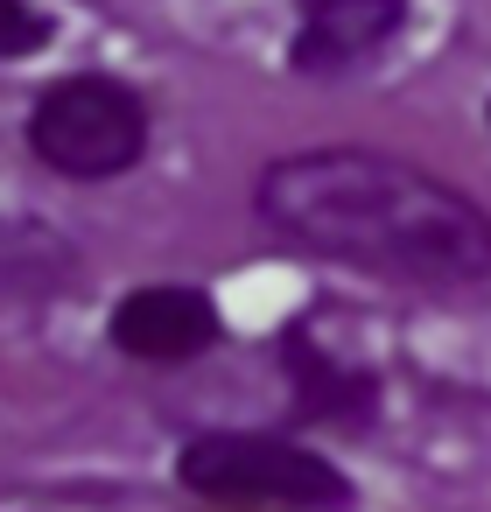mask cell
Returning <instances> with one entry per match:
<instances>
[{
  "label": "cell",
  "instance_id": "1",
  "mask_svg": "<svg viewBox=\"0 0 491 512\" xmlns=\"http://www.w3.org/2000/svg\"><path fill=\"white\" fill-rule=\"evenodd\" d=\"M260 225L372 281L456 295L491 281V211L386 148H295L253 176Z\"/></svg>",
  "mask_w": 491,
  "mask_h": 512
},
{
  "label": "cell",
  "instance_id": "2",
  "mask_svg": "<svg viewBox=\"0 0 491 512\" xmlns=\"http://www.w3.org/2000/svg\"><path fill=\"white\" fill-rule=\"evenodd\" d=\"M176 484L211 505L239 512H351L358 484L302 442L246 435V428H204L176 449Z\"/></svg>",
  "mask_w": 491,
  "mask_h": 512
},
{
  "label": "cell",
  "instance_id": "3",
  "mask_svg": "<svg viewBox=\"0 0 491 512\" xmlns=\"http://www.w3.org/2000/svg\"><path fill=\"white\" fill-rule=\"evenodd\" d=\"M148 99L106 71L57 78L29 106V155L64 183H113L148 155Z\"/></svg>",
  "mask_w": 491,
  "mask_h": 512
},
{
  "label": "cell",
  "instance_id": "4",
  "mask_svg": "<svg viewBox=\"0 0 491 512\" xmlns=\"http://www.w3.org/2000/svg\"><path fill=\"white\" fill-rule=\"evenodd\" d=\"M400 29H407V0H302L295 36H288V71L309 85L351 78Z\"/></svg>",
  "mask_w": 491,
  "mask_h": 512
},
{
  "label": "cell",
  "instance_id": "5",
  "mask_svg": "<svg viewBox=\"0 0 491 512\" xmlns=\"http://www.w3.org/2000/svg\"><path fill=\"white\" fill-rule=\"evenodd\" d=\"M106 330H113V351L141 358V365H190L225 337V316H218V302L204 288L148 281V288H127L113 302Z\"/></svg>",
  "mask_w": 491,
  "mask_h": 512
},
{
  "label": "cell",
  "instance_id": "6",
  "mask_svg": "<svg viewBox=\"0 0 491 512\" xmlns=\"http://www.w3.org/2000/svg\"><path fill=\"white\" fill-rule=\"evenodd\" d=\"M281 365H288V379H295V407H302L309 421H372V407H379V379L358 372V365H337L302 323L281 337Z\"/></svg>",
  "mask_w": 491,
  "mask_h": 512
},
{
  "label": "cell",
  "instance_id": "7",
  "mask_svg": "<svg viewBox=\"0 0 491 512\" xmlns=\"http://www.w3.org/2000/svg\"><path fill=\"white\" fill-rule=\"evenodd\" d=\"M71 274H78V260H71V246L57 232H43V225H0V288H8V295L43 302V295H64Z\"/></svg>",
  "mask_w": 491,
  "mask_h": 512
},
{
  "label": "cell",
  "instance_id": "8",
  "mask_svg": "<svg viewBox=\"0 0 491 512\" xmlns=\"http://www.w3.org/2000/svg\"><path fill=\"white\" fill-rule=\"evenodd\" d=\"M50 15L36 8V0H0V64H22L36 50H50Z\"/></svg>",
  "mask_w": 491,
  "mask_h": 512
},
{
  "label": "cell",
  "instance_id": "9",
  "mask_svg": "<svg viewBox=\"0 0 491 512\" xmlns=\"http://www.w3.org/2000/svg\"><path fill=\"white\" fill-rule=\"evenodd\" d=\"M484 120H491V106H484Z\"/></svg>",
  "mask_w": 491,
  "mask_h": 512
}]
</instances>
